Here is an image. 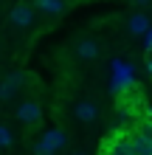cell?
<instances>
[{
  "mask_svg": "<svg viewBox=\"0 0 152 155\" xmlns=\"http://www.w3.org/2000/svg\"><path fill=\"white\" fill-rule=\"evenodd\" d=\"M147 116H149V121H152V107H147Z\"/></svg>",
  "mask_w": 152,
  "mask_h": 155,
  "instance_id": "obj_15",
  "label": "cell"
},
{
  "mask_svg": "<svg viewBox=\"0 0 152 155\" xmlns=\"http://www.w3.org/2000/svg\"><path fill=\"white\" fill-rule=\"evenodd\" d=\"M132 3H138V6H147V3H152V0H132Z\"/></svg>",
  "mask_w": 152,
  "mask_h": 155,
  "instance_id": "obj_14",
  "label": "cell"
},
{
  "mask_svg": "<svg viewBox=\"0 0 152 155\" xmlns=\"http://www.w3.org/2000/svg\"><path fill=\"white\" fill-rule=\"evenodd\" d=\"M17 90H20V74L6 76L3 82H0V102H11V99L17 96Z\"/></svg>",
  "mask_w": 152,
  "mask_h": 155,
  "instance_id": "obj_9",
  "label": "cell"
},
{
  "mask_svg": "<svg viewBox=\"0 0 152 155\" xmlns=\"http://www.w3.org/2000/svg\"><path fill=\"white\" fill-rule=\"evenodd\" d=\"M70 155H87V152H70Z\"/></svg>",
  "mask_w": 152,
  "mask_h": 155,
  "instance_id": "obj_17",
  "label": "cell"
},
{
  "mask_svg": "<svg viewBox=\"0 0 152 155\" xmlns=\"http://www.w3.org/2000/svg\"><path fill=\"white\" fill-rule=\"evenodd\" d=\"M147 68H149V74H152V59H149V62H147Z\"/></svg>",
  "mask_w": 152,
  "mask_h": 155,
  "instance_id": "obj_16",
  "label": "cell"
},
{
  "mask_svg": "<svg viewBox=\"0 0 152 155\" xmlns=\"http://www.w3.org/2000/svg\"><path fill=\"white\" fill-rule=\"evenodd\" d=\"M127 144H130V155H152V138H147L144 133L127 135Z\"/></svg>",
  "mask_w": 152,
  "mask_h": 155,
  "instance_id": "obj_6",
  "label": "cell"
},
{
  "mask_svg": "<svg viewBox=\"0 0 152 155\" xmlns=\"http://www.w3.org/2000/svg\"><path fill=\"white\" fill-rule=\"evenodd\" d=\"M17 118H20L23 124H28V127H37L42 121V107H40V102H34V99L20 102V107H17Z\"/></svg>",
  "mask_w": 152,
  "mask_h": 155,
  "instance_id": "obj_2",
  "label": "cell"
},
{
  "mask_svg": "<svg viewBox=\"0 0 152 155\" xmlns=\"http://www.w3.org/2000/svg\"><path fill=\"white\" fill-rule=\"evenodd\" d=\"M31 6L37 12H42L45 17H59L65 12V0H31Z\"/></svg>",
  "mask_w": 152,
  "mask_h": 155,
  "instance_id": "obj_7",
  "label": "cell"
},
{
  "mask_svg": "<svg viewBox=\"0 0 152 155\" xmlns=\"http://www.w3.org/2000/svg\"><path fill=\"white\" fill-rule=\"evenodd\" d=\"M73 54H76V59H82V62H93V59H99V42L90 40V37H85V40L76 42Z\"/></svg>",
  "mask_w": 152,
  "mask_h": 155,
  "instance_id": "obj_5",
  "label": "cell"
},
{
  "mask_svg": "<svg viewBox=\"0 0 152 155\" xmlns=\"http://www.w3.org/2000/svg\"><path fill=\"white\" fill-rule=\"evenodd\" d=\"M73 116H76V121H82V124H93L96 118H99V107H96L90 99H82V102H76Z\"/></svg>",
  "mask_w": 152,
  "mask_h": 155,
  "instance_id": "obj_4",
  "label": "cell"
},
{
  "mask_svg": "<svg viewBox=\"0 0 152 155\" xmlns=\"http://www.w3.org/2000/svg\"><path fill=\"white\" fill-rule=\"evenodd\" d=\"M127 31L132 34V37H147V31H149V20H147V14H144V12L132 14L130 20H127Z\"/></svg>",
  "mask_w": 152,
  "mask_h": 155,
  "instance_id": "obj_8",
  "label": "cell"
},
{
  "mask_svg": "<svg viewBox=\"0 0 152 155\" xmlns=\"http://www.w3.org/2000/svg\"><path fill=\"white\" fill-rule=\"evenodd\" d=\"M31 23H34V6L25 3V0H20V3L11 8V25H17V28H28Z\"/></svg>",
  "mask_w": 152,
  "mask_h": 155,
  "instance_id": "obj_3",
  "label": "cell"
},
{
  "mask_svg": "<svg viewBox=\"0 0 152 155\" xmlns=\"http://www.w3.org/2000/svg\"><path fill=\"white\" fill-rule=\"evenodd\" d=\"M141 133H144L147 138H152V121H144V130H141Z\"/></svg>",
  "mask_w": 152,
  "mask_h": 155,
  "instance_id": "obj_12",
  "label": "cell"
},
{
  "mask_svg": "<svg viewBox=\"0 0 152 155\" xmlns=\"http://www.w3.org/2000/svg\"><path fill=\"white\" fill-rule=\"evenodd\" d=\"M65 144H68V133L65 130H48V133L40 135L34 152L37 155H57V152L65 150Z\"/></svg>",
  "mask_w": 152,
  "mask_h": 155,
  "instance_id": "obj_1",
  "label": "cell"
},
{
  "mask_svg": "<svg viewBox=\"0 0 152 155\" xmlns=\"http://www.w3.org/2000/svg\"><path fill=\"white\" fill-rule=\"evenodd\" d=\"M107 155H130V144H127V138L113 141V144H110V150H107Z\"/></svg>",
  "mask_w": 152,
  "mask_h": 155,
  "instance_id": "obj_10",
  "label": "cell"
},
{
  "mask_svg": "<svg viewBox=\"0 0 152 155\" xmlns=\"http://www.w3.org/2000/svg\"><path fill=\"white\" fill-rule=\"evenodd\" d=\"M14 144V135H11V130H8L6 124H0V150H8Z\"/></svg>",
  "mask_w": 152,
  "mask_h": 155,
  "instance_id": "obj_11",
  "label": "cell"
},
{
  "mask_svg": "<svg viewBox=\"0 0 152 155\" xmlns=\"http://www.w3.org/2000/svg\"><path fill=\"white\" fill-rule=\"evenodd\" d=\"M144 42H147V48H152V25H149V31H147V37H144Z\"/></svg>",
  "mask_w": 152,
  "mask_h": 155,
  "instance_id": "obj_13",
  "label": "cell"
}]
</instances>
